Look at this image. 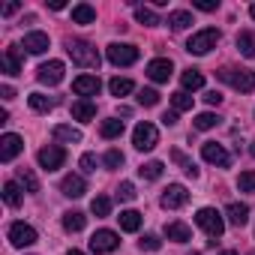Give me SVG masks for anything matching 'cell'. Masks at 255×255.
Here are the masks:
<instances>
[{"mask_svg": "<svg viewBox=\"0 0 255 255\" xmlns=\"http://www.w3.org/2000/svg\"><path fill=\"white\" fill-rule=\"evenodd\" d=\"M66 54H69L72 63H78V66L99 69V51H96L90 42H84V39H69V42H66Z\"/></svg>", "mask_w": 255, "mask_h": 255, "instance_id": "cell-1", "label": "cell"}, {"mask_svg": "<svg viewBox=\"0 0 255 255\" xmlns=\"http://www.w3.org/2000/svg\"><path fill=\"white\" fill-rule=\"evenodd\" d=\"M195 225H198L210 240H219L222 231H225V219H222V213H219L216 207H201V210L195 213Z\"/></svg>", "mask_w": 255, "mask_h": 255, "instance_id": "cell-2", "label": "cell"}, {"mask_svg": "<svg viewBox=\"0 0 255 255\" xmlns=\"http://www.w3.org/2000/svg\"><path fill=\"white\" fill-rule=\"evenodd\" d=\"M219 39H222V33H219L216 27H204V30H198V33L189 36L186 51H189V54H207V51H213V48L219 45Z\"/></svg>", "mask_w": 255, "mask_h": 255, "instance_id": "cell-3", "label": "cell"}, {"mask_svg": "<svg viewBox=\"0 0 255 255\" xmlns=\"http://www.w3.org/2000/svg\"><path fill=\"white\" fill-rule=\"evenodd\" d=\"M219 78L225 84H231L234 90H240V93H252L255 90V72H249V69H231V66H225L219 72Z\"/></svg>", "mask_w": 255, "mask_h": 255, "instance_id": "cell-4", "label": "cell"}, {"mask_svg": "<svg viewBox=\"0 0 255 255\" xmlns=\"http://www.w3.org/2000/svg\"><path fill=\"white\" fill-rule=\"evenodd\" d=\"M132 144H135V150H153L156 144H159V129L153 123H138L135 129H132Z\"/></svg>", "mask_w": 255, "mask_h": 255, "instance_id": "cell-5", "label": "cell"}, {"mask_svg": "<svg viewBox=\"0 0 255 255\" xmlns=\"http://www.w3.org/2000/svg\"><path fill=\"white\" fill-rule=\"evenodd\" d=\"M105 54H108V60H111L114 66H132V63L138 60V48L129 45V42H111Z\"/></svg>", "mask_w": 255, "mask_h": 255, "instance_id": "cell-6", "label": "cell"}, {"mask_svg": "<svg viewBox=\"0 0 255 255\" xmlns=\"http://www.w3.org/2000/svg\"><path fill=\"white\" fill-rule=\"evenodd\" d=\"M9 243L24 249V246H33L36 243V228L27 225V222H12L9 225Z\"/></svg>", "mask_w": 255, "mask_h": 255, "instance_id": "cell-7", "label": "cell"}, {"mask_svg": "<svg viewBox=\"0 0 255 255\" xmlns=\"http://www.w3.org/2000/svg\"><path fill=\"white\" fill-rule=\"evenodd\" d=\"M63 72H66V66H63L60 60H48V63H42V66L36 69V81H39V84L54 87V84H60V81H63Z\"/></svg>", "mask_w": 255, "mask_h": 255, "instance_id": "cell-8", "label": "cell"}, {"mask_svg": "<svg viewBox=\"0 0 255 255\" xmlns=\"http://www.w3.org/2000/svg\"><path fill=\"white\" fill-rule=\"evenodd\" d=\"M120 246V237L114 234V231H108V228H99L93 237H90V249L96 252V255H105V252H114Z\"/></svg>", "mask_w": 255, "mask_h": 255, "instance_id": "cell-9", "label": "cell"}, {"mask_svg": "<svg viewBox=\"0 0 255 255\" xmlns=\"http://www.w3.org/2000/svg\"><path fill=\"white\" fill-rule=\"evenodd\" d=\"M201 156H204V162L219 165V168H228V165H231L228 150H225L222 144H216V141H204V144H201Z\"/></svg>", "mask_w": 255, "mask_h": 255, "instance_id": "cell-10", "label": "cell"}, {"mask_svg": "<svg viewBox=\"0 0 255 255\" xmlns=\"http://www.w3.org/2000/svg\"><path fill=\"white\" fill-rule=\"evenodd\" d=\"M36 159H39L42 168L54 171V168H60V165L66 162V150H63L60 144H48V147H42V150L36 153Z\"/></svg>", "mask_w": 255, "mask_h": 255, "instance_id": "cell-11", "label": "cell"}, {"mask_svg": "<svg viewBox=\"0 0 255 255\" xmlns=\"http://www.w3.org/2000/svg\"><path fill=\"white\" fill-rule=\"evenodd\" d=\"M186 201H189V192H186V186H180V183H171V186L162 192V198H159V204H162L165 210H180Z\"/></svg>", "mask_w": 255, "mask_h": 255, "instance_id": "cell-12", "label": "cell"}, {"mask_svg": "<svg viewBox=\"0 0 255 255\" xmlns=\"http://www.w3.org/2000/svg\"><path fill=\"white\" fill-rule=\"evenodd\" d=\"M24 150V141H21V135H15V132H6L3 138H0V162H12L18 153Z\"/></svg>", "mask_w": 255, "mask_h": 255, "instance_id": "cell-13", "label": "cell"}, {"mask_svg": "<svg viewBox=\"0 0 255 255\" xmlns=\"http://www.w3.org/2000/svg\"><path fill=\"white\" fill-rule=\"evenodd\" d=\"M171 72H174V66H171L168 57H156V60L147 63V78L156 81V84H165V81L171 78Z\"/></svg>", "mask_w": 255, "mask_h": 255, "instance_id": "cell-14", "label": "cell"}, {"mask_svg": "<svg viewBox=\"0 0 255 255\" xmlns=\"http://www.w3.org/2000/svg\"><path fill=\"white\" fill-rule=\"evenodd\" d=\"M72 90H75L81 99H87V96H96V93L102 90V81H99L96 75H78V78L72 81Z\"/></svg>", "mask_w": 255, "mask_h": 255, "instance_id": "cell-15", "label": "cell"}, {"mask_svg": "<svg viewBox=\"0 0 255 255\" xmlns=\"http://www.w3.org/2000/svg\"><path fill=\"white\" fill-rule=\"evenodd\" d=\"M60 192H63L66 198H81V195L87 192V183H84L81 174H66V177L60 180Z\"/></svg>", "mask_w": 255, "mask_h": 255, "instance_id": "cell-16", "label": "cell"}, {"mask_svg": "<svg viewBox=\"0 0 255 255\" xmlns=\"http://www.w3.org/2000/svg\"><path fill=\"white\" fill-rule=\"evenodd\" d=\"M0 69H3L6 75H18V72H21V54H18L15 45H9V48L3 51V57H0Z\"/></svg>", "mask_w": 255, "mask_h": 255, "instance_id": "cell-17", "label": "cell"}, {"mask_svg": "<svg viewBox=\"0 0 255 255\" xmlns=\"http://www.w3.org/2000/svg\"><path fill=\"white\" fill-rule=\"evenodd\" d=\"M48 33H42V30H33V33H27L24 36V48H27V54H42V51H48Z\"/></svg>", "mask_w": 255, "mask_h": 255, "instance_id": "cell-18", "label": "cell"}, {"mask_svg": "<svg viewBox=\"0 0 255 255\" xmlns=\"http://www.w3.org/2000/svg\"><path fill=\"white\" fill-rule=\"evenodd\" d=\"M225 216H228V222H231L234 228H243V225L249 222V207H246V204L231 201V204L225 207Z\"/></svg>", "mask_w": 255, "mask_h": 255, "instance_id": "cell-19", "label": "cell"}, {"mask_svg": "<svg viewBox=\"0 0 255 255\" xmlns=\"http://www.w3.org/2000/svg\"><path fill=\"white\" fill-rule=\"evenodd\" d=\"M165 237L174 240V243H186V240H192V228L186 222H168L165 225Z\"/></svg>", "mask_w": 255, "mask_h": 255, "instance_id": "cell-20", "label": "cell"}, {"mask_svg": "<svg viewBox=\"0 0 255 255\" xmlns=\"http://www.w3.org/2000/svg\"><path fill=\"white\" fill-rule=\"evenodd\" d=\"M51 135H54L57 141H66V144H78V141H81V129L66 126V123H57L54 129H51Z\"/></svg>", "mask_w": 255, "mask_h": 255, "instance_id": "cell-21", "label": "cell"}, {"mask_svg": "<svg viewBox=\"0 0 255 255\" xmlns=\"http://www.w3.org/2000/svg\"><path fill=\"white\" fill-rule=\"evenodd\" d=\"M72 117L81 120V123H87V120L96 117V105L90 99H78V102H72Z\"/></svg>", "mask_w": 255, "mask_h": 255, "instance_id": "cell-22", "label": "cell"}, {"mask_svg": "<svg viewBox=\"0 0 255 255\" xmlns=\"http://www.w3.org/2000/svg\"><path fill=\"white\" fill-rule=\"evenodd\" d=\"M21 198H24L21 183H18V180H6V183H3V201H6L9 207H18V204H21Z\"/></svg>", "mask_w": 255, "mask_h": 255, "instance_id": "cell-23", "label": "cell"}, {"mask_svg": "<svg viewBox=\"0 0 255 255\" xmlns=\"http://www.w3.org/2000/svg\"><path fill=\"white\" fill-rule=\"evenodd\" d=\"M117 222H120V231H138L141 228V213L138 210H123L120 216H117Z\"/></svg>", "mask_w": 255, "mask_h": 255, "instance_id": "cell-24", "label": "cell"}, {"mask_svg": "<svg viewBox=\"0 0 255 255\" xmlns=\"http://www.w3.org/2000/svg\"><path fill=\"white\" fill-rule=\"evenodd\" d=\"M72 21L75 24H93L96 21V9L90 3H75L72 6Z\"/></svg>", "mask_w": 255, "mask_h": 255, "instance_id": "cell-25", "label": "cell"}, {"mask_svg": "<svg viewBox=\"0 0 255 255\" xmlns=\"http://www.w3.org/2000/svg\"><path fill=\"white\" fill-rule=\"evenodd\" d=\"M84 225H87V216H84L81 210H69V213H63V228H66L69 234L81 231Z\"/></svg>", "mask_w": 255, "mask_h": 255, "instance_id": "cell-26", "label": "cell"}, {"mask_svg": "<svg viewBox=\"0 0 255 255\" xmlns=\"http://www.w3.org/2000/svg\"><path fill=\"white\" fill-rule=\"evenodd\" d=\"M99 135H102V138H120V135H123V120H117V117L102 120V123H99Z\"/></svg>", "mask_w": 255, "mask_h": 255, "instance_id": "cell-27", "label": "cell"}, {"mask_svg": "<svg viewBox=\"0 0 255 255\" xmlns=\"http://www.w3.org/2000/svg\"><path fill=\"white\" fill-rule=\"evenodd\" d=\"M180 84H183L186 93H189V90H201V87H204V75H201L198 69H186V72L180 75Z\"/></svg>", "mask_w": 255, "mask_h": 255, "instance_id": "cell-28", "label": "cell"}, {"mask_svg": "<svg viewBox=\"0 0 255 255\" xmlns=\"http://www.w3.org/2000/svg\"><path fill=\"white\" fill-rule=\"evenodd\" d=\"M237 51H240L243 57H255V33L240 30V33H237Z\"/></svg>", "mask_w": 255, "mask_h": 255, "instance_id": "cell-29", "label": "cell"}, {"mask_svg": "<svg viewBox=\"0 0 255 255\" xmlns=\"http://www.w3.org/2000/svg\"><path fill=\"white\" fill-rule=\"evenodd\" d=\"M108 90H111V96H129L135 90V84L129 78H111L108 81Z\"/></svg>", "mask_w": 255, "mask_h": 255, "instance_id": "cell-30", "label": "cell"}, {"mask_svg": "<svg viewBox=\"0 0 255 255\" xmlns=\"http://www.w3.org/2000/svg\"><path fill=\"white\" fill-rule=\"evenodd\" d=\"M18 183H21L24 192H39V180L30 168H18Z\"/></svg>", "mask_w": 255, "mask_h": 255, "instance_id": "cell-31", "label": "cell"}, {"mask_svg": "<svg viewBox=\"0 0 255 255\" xmlns=\"http://www.w3.org/2000/svg\"><path fill=\"white\" fill-rule=\"evenodd\" d=\"M168 24H171V30H186V27L192 24V15H189L186 9H177V12L168 15Z\"/></svg>", "mask_w": 255, "mask_h": 255, "instance_id": "cell-32", "label": "cell"}, {"mask_svg": "<svg viewBox=\"0 0 255 255\" xmlns=\"http://www.w3.org/2000/svg\"><path fill=\"white\" fill-rule=\"evenodd\" d=\"M27 102H30V108H33V111H39V114H45V111H51V108H54V99H48V96H42V93H30V96H27Z\"/></svg>", "mask_w": 255, "mask_h": 255, "instance_id": "cell-33", "label": "cell"}, {"mask_svg": "<svg viewBox=\"0 0 255 255\" xmlns=\"http://www.w3.org/2000/svg\"><path fill=\"white\" fill-rule=\"evenodd\" d=\"M162 168H165V165H162L159 159H153V162H144V165L138 168V174H141L144 180H159V177H162Z\"/></svg>", "mask_w": 255, "mask_h": 255, "instance_id": "cell-34", "label": "cell"}, {"mask_svg": "<svg viewBox=\"0 0 255 255\" xmlns=\"http://www.w3.org/2000/svg\"><path fill=\"white\" fill-rule=\"evenodd\" d=\"M90 213H93V216H108V213H111V198H108V195H96V198L90 201Z\"/></svg>", "mask_w": 255, "mask_h": 255, "instance_id": "cell-35", "label": "cell"}, {"mask_svg": "<svg viewBox=\"0 0 255 255\" xmlns=\"http://www.w3.org/2000/svg\"><path fill=\"white\" fill-rule=\"evenodd\" d=\"M219 123V117L213 114V111H201V114H195V129H213V126Z\"/></svg>", "mask_w": 255, "mask_h": 255, "instance_id": "cell-36", "label": "cell"}, {"mask_svg": "<svg viewBox=\"0 0 255 255\" xmlns=\"http://www.w3.org/2000/svg\"><path fill=\"white\" fill-rule=\"evenodd\" d=\"M135 18H138V24H144V27H156V24H162V21L156 18V12L147 9V6H138V9H135Z\"/></svg>", "mask_w": 255, "mask_h": 255, "instance_id": "cell-37", "label": "cell"}, {"mask_svg": "<svg viewBox=\"0 0 255 255\" xmlns=\"http://www.w3.org/2000/svg\"><path fill=\"white\" fill-rule=\"evenodd\" d=\"M171 105H174V111H192V96L186 90H177L171 96Z\"/></svg>", "mask_w": 255, "mask_h": 255, "instance_id": "cell-38", "label": "cell"}, {"mask_svg": "<svg viewBox=\"0 0 255 255\" xmlns=\"http://www.w3.org/2000/svg\"><path fill=\"white\" fill-rule=\"evenodd\" d=\"M237 186H240V192H255V171H240Z\"/></svg>", "mask_w": 255, "mask_h": 255, "instance_id": "cell-39", "label": "cell"}, {"mask_svg": "<svg viewBox=\"0 0 255 255\" xmlns=\"http://www.w3.org/2000/svg\"><path fill=\"white\" fill-rule=\"evenodd\" d=\"M156 102H159V93H156L153 87L138 90V105H147V108H150V105H156Z\"/></svg>", "mask_w": 255, "mask_h": 255, "instance_id": "cell-40", "label": "cell"}, {"mask_svg": "<svg viewBox=\"0 0 255 255\" xmlns=\"http://www.w3.org/2000/svg\"><path fill=\"white\" fill-rule=\"evenodd\" d=\"M135 195H138V192H135V186H132L129 180H123V183L117 186V198H120V201H132Z\"/></svg>", "mask_w": 255, "mask_h": 255, "instance_id": "cell-41", "label": "cell"}, {"mask_svg": "<svg viewBox=\"0 0 255 255\" xmlns=\"http://www.w3.org/2000/svg\"><path fill=\"white\" fill-rule=\"evenodd\" d=\"M102 162H105V168H111V171H114V168H120V165H123V153L111 147V150L105 153V159H102Z\"/></svg>", "mask_w": 255, "mask_h": 255, "instance_id": "cell-42", "label": "cell"}, {"mask_svg": "<svg viewBox=\"0 0 255 255\" xmlns=\"http://www.w3.org/2000/svg\"><path fill=\"white\" fill-rule=\"evenodd\" d=\"M96 165H99L96 153H84V156H81V171H84V174H93V171H96Z\"/></svg>", "mask_w": 255, "mask_h": 255, "instance_id": "cell-43", "label": "cell"}, {"mask_svg": "<svg viewBox=\"0 0 255 255\" xmlns=\"http://www.w3.org/2000/svg\"><path fill=\"white\" fill-rule=\"evenodd\" d=\"M138 246H141V249H147V252H156V249H159V246H162V240H159V237H156V234H144V237H141V243H138Z\"/></svg>", "mask_w": 255, "mask_h": 255, "instance_id": "cell-44", "label": "cell"}, {"mask_svg": "<svg viewBox=\"0 0 255 255\" xmlns=\"http://www.w3.org/2000/svg\"><path fill=\"white\" fill-rule=\"evenodd\" d=\"M192 6L201 9V12H213V9L219 6V0H192Z\"/></svg>", "mask_w": 255, "mask_h": 255, "instance_id": "cell-45", "label": "cell"}, {"mask_svg": "<svg viewBox=\"0 0 255 255\" xmlns=\"http://www.w3.org/2000/svg\"><path fill=\"white\" fill-rule=\"evenodd\" d=\"M204 102H207V105H219V102H222V93H219V90H207V93H204Z\"/></svg>", "mask_w": 255, "mask_h": 255, "instance_id": "cell-46", "label": "cell"}, {"mask_svg": "<svg viewBox=\"0 0 255 255\" xmlns=\"http://www.w3.org/2000/svg\"><path fill=\"white\" fill-rule=\"evenodd\" d=\"M162 123H165V126H174V123H177V111H165V114H162Z\"/></svg>", "mask_w": 255, "mask_h": 255, "instance_id": "cell-47", "label": "cell"}, {"mask_svg": "<svg viewBox=\"0 0 255 255\" xmlns=\"http://www.w3.org/2000/svg\"><path fill=\"white\" fill-rule=\"evenodd\" d=\"M0 96H3V99H15V90L9 84H3V87H0Z\"/></svg>", "mask_w": 255, "mask_h": 255, "instance_id": "cell-48", "label": "cell"}, {"mask_svg": "<svg viewBox=\"0 0 255 255\" xmlns=\"http://www.w3.org/2000/svg\"><path fill=\"white\" fill-rule=\"evenodd\" d=\"M18 9H21V3H6V6H3V15H15Z\"/></svg>", "mask_w": 255, "mask_h": 255, "instance_id": "cell-49", "label": "cell"}, {"mask_svg": "<svg viewBox=\"0 0 255 255\" xmlns=\"http://www.w3.org/2000/svg\"><path fill=\"white\" fill-rule=\"evenodd\" d=\"M183 171H186V177H192V180H195V177H198V168H195V162H189V165H186V168H183Z\"/></svg>", "mask_w": 255, "mask_h": 255, "instance_id": "cell-50", "label": "cell"}, {"mask_svg": "<svg viewBox=\"0 0 255 255\" xmlns=\"http://www.w3.org/2000/svg\"><path fill=\"white\" fill-rule=\"evenodd\" d=\"M66 255H84V252H78V249H69V252H66Z\"/></svg>", "mask_w": 255, "mask_h": 255, "instance_id": "cell-51", "label": "cell"}, {"mask_svg": "<svg viewBox=\"0 0 255 255\" xmlns=\"http://www.w3.org/2000/svg\"><path fill=\"white\" fill-rule=\"evenodd\" d=\"M222 255H237V252H234V249H225V252H222Z\"/></svg>", "mask_w": 255, "mask_h": 255, "instance_id": "cell-52", "label": "cell"}, {"mask_svg": "<svg viewBox=\"0 0 255 255\" xmlns=\"http://www.w3.org/2000/svg\"><path fill=\"white\" fill-rule=\"evenodd\" d=\"M249 15H252V18H255V3H252V6H249Z\"/></svg>", "mask_w": 255, "mask_h": 255, "instance_id": "cell-53", "label": "cell"}, {"mask_svg": "<svg viewBox=\"0 0 255 255\" xmlns=\"http://www.w3.org/2000/svg\"><path fill=\"white\" fill-rule=\"evenodd\" d=\"M249 153H252V156H255V141H252V147H249Z\"/></svg>", "mask_w": 255, "mask_h": 255, "instance_id": "cell-54", "label": "cell"}, {"mask_svg": "<svg viewBox=\"0 0 255 255\" xmlns=\"http://www.w3.org/2000/svg\"><path fill=\"white\" fill-rule=\"evenodd\" d=\"M189 255H201V252H189Z\"/></svg>", "mask_w": 255, "mask_h": 255, "instance_id": "cell-55", "label": "cell"}]
</instances>
